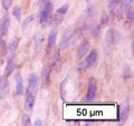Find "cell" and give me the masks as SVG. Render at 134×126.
Wrapping results in <instances>:
<instances>
[{
	"instance_id": "1",
	"label": "cell",
	"mask_w": 134,
	"mask_h": 126,
	"mask_svg": "<svg viewBox=\"0 0 134 126\" xmlns=\"http://www.w3.org/2000/svg\"><path fill=\"white\" fill-rule=\"evenodd\" d=\"M38 86H39V79H38L37 75L31 74L29 76V79H28V88L26 91V93L27 94L36 95V93L38 91Z\"/></svg>"
},
{
	"instance_id": "2",
	"label": "cell",
	"mask_w": 134,
	"mask_h": 126,
	"mask_svg": "<svg viewBox=\"0 0 134 126\" xmlns=\"http://www.w3.org/2000/svg\"><path fill=\"white\" fill-rule=\"evenodd\" d=\"M96 92H97V85L96 81L94 80V78H91L87 86V94L85 96V98H83V102H89L96 97Z\"/></svg>"
},
{
	"instance_id": "3",
	"label": "cell",
	"mask_w": 134,
	"mask_h": 126,
	"mask_svg": "<svg viewBox=\"0 0 134 126\" xmlns=\"http://www.w3.org/2000/svg\"><path fill=\"white\" fill-rule=\"evenodd\" d=\"M117 43V34L115 32L114 29L110 28L106 31V35H105V45L109 49H112V47Z\"/></svg>"
},
{
	"instance_id": "4",
	"label": "cell",
	"mask_w": 134,
	"mask_h": 126,
	"mask_svg": "<svg viewBox=\"0 0 134 126\" xmlns=\"http://www.w3.org/2000/svg\"><path fill=\"white\" fill-rule=\"evenodd\" d=\"M10 27V17L8 15H4V17L0 20V38H4L8 34Z\"/></svg>"
},
{
	"instance_id": "5",
	"label": "cell",
	"mask_w": 134,
	"mask_h": 126,
	"mask_svg": "<svg viewBox=\"0 0 134 126\" xmlns=\"http://www.w3.org/2000/svg\"><path fill=\"white\" fill-rule=\"evenodd\" d=\"M72 38H73L72 32L71 31H66L65 34L63 35V37H61V40H60V43H59V48H60L61 50L67 49V48L71 46V44H72Z\"/></svg>"
},
{
	"instance_id": "6",
	"label": "cell",
	"mask_w": 134,
	"mask_h": 126,
	"mask_svg": "<svg viewBox=\"0 0 134 126\" xmlns=\"http://www.w3.org/2000/svg\"><path fill=\"white\" fill-rule=\"evenodd\" d=\"M18 43H19V40H18L17 38H14V39H11L10 43L8 44V50H7V59H8V60L14 59L15 51H16L17 47H18Z\"/></svg>"
},
{
	"instance_id": "7",
	"label": "cell",
	"mask_w": 134,
	"mask_h": 126,
	"mask_svg": "<svg viewBox=\"0 0 134 126\" xmlns=\"http://www.w3.org/2000/svg\"><path fill=\"white\" fill-rule=\"evenodd\" d=\"M130 110H131L130 103H125V104H123V106L121 107V114H120L121 125H123V123H125V120L128 118V115H130Z\"/></svg>"
},
{
	"instance_id": "8",
	"label": "cell",
	"mask_w": 134,
	"mask_h": 126,
	"mask_svg": "<svg viewBox=\"0 0 134 126\" xmlns=\"http://www.w3.org/2000/svg\"><path fill=\"white\" fill-rule=\"evenodd\" d=\"M88 48H89L88 39H84L83 41H82L81 46H79L78 50H77V58H78V59H83L85 57V55L87 54V51H88Z\"/></svg>"
},
{
	"instance_id": "9",
	"label": "cell",
	"mask_w": 134,
	"mask_h": 126,
	"mask_svg": "<svg viewBox=\"0 0 134 126\" xmlns=\"http://www.w3.org/2000/svg\"><path fill=\"white\" fill-rule=\"evenodd\" d=\"M9 93V83L7 80V77L0 76V96L6 97Z\"/></svg>"
},
{
	"instance_id": "10",
	"label": "cell",
	"mask_w": 134,
	"mask_h": 126,
	"mask_svg": "<svg viewBox=\"0 0 134 126\" xmlns=\"http://www.w3.org/2000/svg\"><path fill=\"white\" fill-rule=\"evenodd\" d=\"M97 59H98L97 50L93 49V50H91V53L87 55V57L85 58V61H86V64H87L88 67H92V66H94L95 64L97 63Z\"/></svg>"
},
{
	"instance_id": "11",
	"label": "cell",
	"mask_w": 134,
	"mask_h": 126,
	"mask_svg": "<svg viewBox=\"0 0 134 126\" xmlns=\"http://www.w3.org/2000/svg\"><path fill=\"white\" fill-rule=\"evenodd\" d=\"M50 69H51V66L49 63H46L43 67V70H42V80L44 84H47L49 81V78H50Z\"/></svg>"
},
{
	"instance_id": "12",
	"label": "cell",
	"mask_w": 134,
	"mask_h": 126,
	"mask_svg": "<svg viewBox=\"0 0 134 126\" xmlns=\"http://www.w3.org/2000/svg\"><path fill=\"white\" fill-rule=\"evenodd\" d=\"M17 67V63L14 60V59H11V60H8V64H7L6 66V69H5V77H8L11 75L12 73H14V70L16 69Z\"/></svg>"
},
{
	"instance_id": "13",
	"label": "cell",
	"mask_w": 134,
	"mask_h": 126,
	"mask_svg": "<svg viewBox=\"0 0 134 126\" xmlns=\"http://www.w3.org/2000/svg\"><path fill=\"white\" fill-rule=\"evenodd\" d=\"M35 106V95L27 94L26 93V99H25V107L26 109L31 110Z\"/></svg>"
},
{
	"instance_id": "14",
	"label": "cell",
	"mask_w": 134,
	"mask_h": 126,
	"mask_svg": "<svg viewBox=\"0 0 134 126\" xmlns=\"http://www.w3.org/2000/svg\"><path fill=\"white\" fill-rule=\"evenodd\" d=\"M131 0H121V5H120V8H118V15L122 16L123 14H125V11L128 8H131Z\"/></svg>"
},
{
	"instance_id": "15",
	"label": "cell",
	"mask_w": 134,
	"mask_h": 126,
	"mask_svg": "<svg viewBox=\"0 0 134 126\" xmlns=\"http://www.w3.org/2000/svg\"><path fill=\"white\" fill-rule=\"evenodd\" d=\"M56 38H57V31H56V29H53L49 32V36H48V49H50L55 46Z\"/></svg>"
},
{
	"instance_id": "16",
	"label": "cell",
	"mask_w": 134,
	"mask_h": 126,
	"mask_svg": "<svg viewBox=\"0 0 134 126\" xmlns=\"http://www.w3.org/2000/svg\"><path fill=\"white\" fill-rule=\"evenodd\" d=\"M49 15L50 14H48V12L45 10V8L42 7V9L39 10V14H38V22H39V24H44V22L48 19Z\"/></svg>"
},
{
	"instance_id": "17",
	"label": "cell",
	"mask_w": 134,
	"mask_h": 126,
	"mask_svg": "<svg viewBox=\"0 0 134 126\" xmlns=\"http://www.w3.org/2000/svg\"><path fill=\"white\" fill-rule=\"evenodd\" d=\"M16 91L18 95H22V93H24V83H22V79L19 75H17L16 77Z\"/></svg>"
},
{
	"instance_id": "18",
	"label": "cell",
	"mask_w": 134,
	"mask_h": 126,
	"mask_svg": "<svg viewBox=\"0 0 134 126\" xmlns=\"http://www.w3.org/2000/svg\"><path fill=\"white\" fill-rule=\"evenodd\" d=\"M43 43H44V37H43V35L36 36V37H35V50H36V51H39V50H40Z\"/></svg>"
},
{
	"instance_id": "19",
	"label": "cell",
	"mask_w": 134,
	"mask_h": 126,
	"mask_svg": "<svg viewBox=\"0 0 134 126\" xmlns=\"http://www.w3.org/2000/svg\"><path fill=\"white\" fill-rule=\"evenodd\" d=\"M67 81H68V77H65L64 80L60 83V97H61V99H65V87H66Z\"/></svg>"
},
{
	"instance_id": "20",
	"label": "cell",
	"mask_w": 134,
	"mask_h": 126,
	"mask_svg": "<svg viewBox=\"0 0 134 126\" xmlns=\"http://www.w3.org/2000/svg\"><path fill=\"white\" fill-rule=\"evenodd\" d=\"M32 20H34V16H32V15H29V16H27V17H26L25 19H24V21H22L21 29H22V30H25L26 28L28 27V25H29V24H31V21H32Z\"/></svg>"
},
{
	"instance_id": "21",
	"label": "cell",
	"mask_w": 134,
	"mask_h": 126,
	"mask_svg": "<svg viewBox=\"0 0 134 126\" xmlns=\"http://www.w3.org/2000/svg\"><path fill=\"white\" fill-rule=\"evenodd\" d=\"M12 15H14V17L16 18L17 20H20V18H21V8H20L19 6L14 7V9H12Z\"/></svg>"
},
{
	"instance_id": "22",
	"label": "cell",
	"mask_w": 134,
	"mask_h": 126,
	"mask_svg": "<svg viewBox=\"0 0 134 126\" xmlns=\"http://www.w3.org/2000/svg\"><path fill=\"white\" fill-rule=\"evenodd\" d=\"M92 36L94 38H96V37H98V35L100 34V26L98 25H93L92 26Z\"/></svg>"
},
{
	"instance_id": "23",
	"label": "cell",
	"mask_w": 134,
	"mask_h": 126,
	"mask_svg": "<svg viewBox=\"0 0 134 126\" xmlns=\"http://www.w3.org/2000/svg\"><path fill=\"white\" fill-rule=\"evenodd\" d=\"M21 124L24 126H29L31 125V120H30V116L28 114H22L21 117Z\"/></svg>"
},
{
	"instance_id": "24",
	"label": "cell",
	"mask_w": 134,
	"mask_h": 126,
	"mask_svg": "<svg viewBox=\"0 0 134 126\" xmlns=\"http://www.w3.org/2000/svg\"><path fill=\"white\" fill-rule=\"evenodd\" d=\"M54 68H58L59 65H60V54L56 53L55 57H54Z\"/></svg>"
},
{
	"instance_id": "25",
	"label": "cell",
	"mask_w": 134,
	"mask_h": 126,
	"mask_svg": "<svg viewBox=\"0 0 134 126\" xmlns=\"http://www.w3.org/2000/svg\"><path fill=\"white\" fill-rule=\"evenodd\" d=\"M87 67H88V66H87L86 61H85V59H84V60H82L81 63L78 64V67H77V69H78V71H79V73H83V71H84Z\"/></svg>"
},
{
	"instance_id": "26",
	"label": "cell",
	"mask_w": 134,
	"mask_h": 126,
	"mask_svg": "<svg viewBox=\"0 0 134 126\" xmlns=\"http://www.w3.org/2000/svg\"><path fill=\"white\" fill-rule=\"evenodd\" d=\"M68 8H69V6L68 5H64V6H61L60 8H58V10H57V14L58 15H65L66 12H67V10H68Z\"/></svg>"
},
{
	"instance_id": "27",
	"label": "cell",
	"mask_w": 134,
	"mask_h": 126,
	"mask_svg": "<svg viewBox=\"0 0 134 126\" xmlns=\"http://www.w3.org/2000/svg\"><path fill=\"white\" fill-rule=\"evenodd\" d=\"M131 76H132V71H131V68L130 67H125L124 71H123V77H124V79H128Z\"/></svg>"
},
{
	"instance_id": "28",
	"label": "cell",
	"mask_w": 134,
	"mask_h": 126,
	"mask_svg": "<svg viewBox=\"0 0 134 126\" xmlns=\"http://www.w3.org/2000/svg\"><path fill=\"white\" fill-rule=\"evenodd\" d=\"M116 5H117V0H109V10L111 12L114 11Z\"/></svg>"
},
{
	"instance_id": "29",
	"label": "cell",
	"mask_w": 134,
	"mask_h": 126,
	"mask_svg": "<svg viewBox=\"0 0 134 126\" xmlns=\"http://www.w3.org/2000/svg\"><path fill=\"white\" fill-rule=\"evenodd\" d=\"M109 22V16H107L105 12H103L102 17H100V26H105Z\"/></svg>"
},
{
	"instance_id": "30",
	"label": "cell",
	"mask_w": 134,
	"mask_h": 126,
	"mask_svg": "<svg viewBox=\"0 0 134 126\" xmlns=\"http://www.w3.org/2000/svg\"><path fill=\"white\" fill-rule=\"evenodd\" d=\"M12 0H2V8L5 10H8L10 7H11Z\"/></svg>"
},
{
	"instance_id": "31",
	"label": "cell",
	"mask_w": 134,
	"mask_h": 126,
	"mask_svg": "<svg viewBox=\"0 0 134 126\" xmlns=\"http://www.w3.org/2000/svg\"><path fill=\"white\" fill-rule=\"evenodd\" d=\"M61 16H63V15H56V17H54V25H56V26H57L58 24H60V22H61V20H63V17H61Z\"/></svg>"
},
{
	"instance_id": "32",
	"label": "cell",
	"mask_w": 134,
	"mask_h": 126,
	"mask_svg": "<svg viewBox=\"0 0 134 126\" xmlns=\"http://www.w3.org/2000/svg\"><path fill=\"white\" fill-rule=\"evenodd\" d=\"M125 14H126V17H127V19L131 20V21H133V10L131 9V8H128L125 11Z\"/></svg>"
},
{
	"instance_id": "33",
	"label": "cell",
	"mask_w": 134,
	"mask_h": 126,
	"mask_svg": "<svg viewBox=\"0 0 134 126\" xmlns=\"http://www.w3.org/2000/svg\"><path fill=\"white\" fill-rule=\"evenodd\" d=\"M34 125L35 126H43L44 123H43V120H40V119H36L35 123H34Z\"/></svg>"
},
{
	"instance_id": "34",
	"label": "cell",
	"mask_w": 134,
	"mask_h": 126,
	"mask_svg": "<svg viewBox=\"0 0 134 126\" xmlns=\"http://www.w3.org/2000/svg\"><path fill=\"white\" fill-rule=\"evenodd\" d=\"M93 14H95V9L93 8V7H89V8H88V16L92 17Z\"/></svg>"
},
{
	"instance_id": "35",
	"label": "cell",
	"mask_w": 134,
	"mask_h": 126,
	"mask_svg": "<svg viewBox=\"0 0 134 126\" xmlns=\"http://www.w3.org/2000/svg\"><path fill=\"white\" fill-rule=\"evenodd\" d=\"M47 1H49V0H43V4H45V2H47Z\"/></svg>"
},
{
	"instance_id": "36",
	"label": "cell",
	"mask_w": 134,
	"mask_h": 126,
	"mask_svg": "<svg viewBox=\"0 0 134 126\" xmlns=\"http://www.w3.org/2000/svg\"><path fill=\"white\" fill-rule=\"evenodd\" d=\"M87 1H91V0H87Z\"/></svg>"
},
{
	"instance_id": "37",
	"label": "cell",
	"mask_w": 134,
	"mask_h": 126,
	"mask_svg": "<svg viewBox=\"0 0 134 126\" xmlns=\"http://www.w3.org/2000/svg\"><path fill=\"white\" fill-rule=\"evenodd\" d=\"M0 98H1V96H0Z\"/></svg>"
}]
</instances>
